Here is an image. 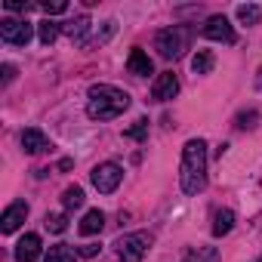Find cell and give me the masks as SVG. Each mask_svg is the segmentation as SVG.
Returning a JSON list of instances; mask_svg holds the SVG:
<instances>
[{
    "label": "cell",
    "mask_w": 262,
    "mask_h": 262,
    "mask_svg": "<svg viewBox=\"0 0 262 262\" xmlns=\"http://www.w3.org/2000/svg\"><path fill=\"white\" fill-rule=\"evenodd\" d=\"M179 182L185 194H198L207 185V142L204 139H188L182 148V167H179Z\"/></svg>",
    "instance_id": "6da1fadb"
},
{
    "label": "cell",
    "mask_w": 262,
    "mask_h": 262,
    "mask_svg": "<svg viewBox=\"0 0 262 262\" xmlns=\"http://www.w3.org/2000/svg\"><path fill=\"white\" fill-rule=\"evenodd\" d=\"M176 93H179L176 74H173V71L158 74V80H155V86H151V99H155V102H170V99H176Z\"/></svg>",
    "instance_id": "ba28073f"
},
{
    "label": "cell",
    "mask_w": 262,
    "mask_h": 262,
    "mask_svg": "<svg viewBox=\"0 0 262 262\" xmlns=\"http://www.w3.org/2000/svg\"><path fill=\"white\" fill-rule=\"evenodd\" d=\"M62 207H65V210H77V207H83V188H77V185L65 188V191H62Z\"/></svg>",
    "instance_id": "e0dca14e"
},
{
    "label": "cell",
    "mask_w": 262,
    "mask_h": 262,
    "mask_svg": "<svg viewBox=\"0 0 262 262\" xmlns=\"http://www.w3.org/2000/svg\"><path fill=\"white\" fill-rule=\"evenodd\" d=\"M120 179H123V170H120L117 164H99V167L93 170V185H96L102 194H111V191L120 185Z\"/></svg>",
    "instance_id": "8992f818"
},
{
    "label": "cell",
    "mask_w": 262,
    "mask_h": 262,
    "mask_svg": "<svg viewBox=\"0 0 262 262\" xmlns=\"http://www.w3.org/2000/svg\"><path fill=\"white\" fill-rule=\"evenodd\" d=\"M256 120H259V114H256V111L237 114V129H253V126H256Z\"/></svg>",
    "instance_id": "d4e9b609"
},
{
    "label": "cell",
    "mask_w": 262,
    "mask_h": 262,
    "mask_svg": "<svg viewBox=\"0 0 262 262\" xmlns=\"http://www.w3.org/2000/svg\"><path fill=\"white\" fill-rule=\"evenodd\" d=\"M102 225H105V213H102V210H90V213L80 219L77 231L90 237V234H99V231H102Z\"/></svg>",
    "instance_id": "4fadbf2b"
},
{
    "label": "cell",
    "mask_w": 262,
    "mask_h": 262,
    "mask_svg": "<svg viewBox=\"0 0 262 262\" xmlns=\"http://www.w3.org/2000/svg\"><path fill=\"white\" fill-rule=\"evenodd\" d=\"M10 13H28L31 10V4H28V0H25V4H22V0H7V4H4Z\"/></svg>",
    "instance_id": "484cf974"
},
{
    "label": "cell",
    "mask_w": 262,
    "mask_h": 262,
    "mask_svg": "<svg viewBox=\"0 0 262 262\" xmlns=\"http://www.w3.org/2000/svg\"><path fill=\"white\" fill-rule=\"evenodd\" d=\"M231 228H234V213H231V210H219V213L213 216V234L222 237V234H228Z\"/></svg>",
    "instance_id": "5bb4252c"
},
{
    "label": "cell",
    "mask_w": 262,
    "mask_h": 262,
    "mask_svg": "<svg viewBox=\"0 0 262 262\" xmlns=\"http://www.w3.org/2000/svg\"><path fill=\"white\" fill-rule=\"evenodd\" d=\"M25 216H28V204H25V201L10 204L7 213H4V219H0V222H4V225H0V228H4V234H13V231L25 222Z\"/></svg>",
    "instance_id": "9c48e42d"
},
{
    "label": "cell",
    "mask_w": 262,
    "mask_h": 262,
    "mask_svg": "<svg viewBox=\"0 0 262 262\" xmlns=\"http://www.w3.org/2000/svg\"><path fill=\"white\" fill-rule=\"evenodd\" d=\"M13 77H16V68L13 65H4V83H10Z\"/></svg>",
    "instance_id": "83f0119b"
},
{
    "label": "cell",
    "mask_w": 262,
    "mask_h": 262,
    "mask_svg": "<svg viewBox=\"0 0 262 262\" xmlns=\"http://www.w3.org/2000/svg\"><path fill=\"white\" fill-rule=\"evenodd\" d=\"M191 37H194V31H191L188 25H173V28H164V31H158V37H155V47H158V53H161L164 59H179V56L188 50Z\"/></svg>",
    "instance_id": "3957f363"
},
{
    "label": "cell",
    "mask_w": 262,
    "mask_h": 262,
    "mask_svg": "<svg viewBox=\"0 0 262 262\" xmlns=\"http://www.w3.org/2000/svg\"><path fill=\"white\" fill-rule=\"evenodd\" d=\"M40 256V237L37 234H25L16 244V262H34Z\"/></svg>",
    "instance_id": "30bf717a"
},
{
    "label": "cell",
    "mask_w": 262,
    "mask_h": 262,
    "mask_svg": "<svg viewBox=\"0 0 262 262\" xmlns=\"http://www.w3.org/2000/svg\"><path fill=\"white\" fill-rule=\"evenodd\" d=\"M253 262H262V256H259V259H253Z\"/></svg>",
    "instance_id": "f1b7e54d"
},
{
    "label": "cell",
    "mask_w": 262,
    "mask_h": 262,
    "mask_svg": "<svg viewBox=\"0 0 262 262\" xmlns=\"http://www.w3.org/2000/svg\"><path fill=\"white\" fill-rule=\"evenodd\" d=\"M22 148H25L28 155H40V151H47V148H50V139L40 133L37 126H28L25 133H22Z\"/></svg>",
    "instance_id": "8fae6325"
},
{
    "label": "cell",
    "mask_w": 262,
    "mask_h": 262,
    "mask_svg": "<svg viewBox=\"0 0 262 262\" xmlns=\"http://www.w3.org/2000/svg\"><path fill=\"white\" fill-rule=\"evenodd\" d=\"M185 262H219V253L216 247H198L185 256Z\"/></svg>",
    "instance_id": "ffe728a7"
},
{
    "label": "cell",
    "mask_w": 262,
    "mask_h": 262,
    "mask_svg": "<svg viewBox=\"0 0 262 262\" xmlns=\"http://www.w3.org/2000/svg\"><path fill=\"white\" fill-rule=\"evenodd\" d=\"M129 108V96L111 83H96L90 86V102H86V114L93 120H114L117 114H123Z\"/></svg>",
    "instance_id": "7a4b0ae2"
},
{
    "label": "cell",
    "mask_w": 262,
    "mask_h": 262,
    "mask_svg": "<svg viewBox=\"0 0 262 262\" xmlns=\"http://www.w3.org/2000/svg\"><path fill=\"white\" fill-rule=\"evenodd\" d=\"M43 262H74V250L68 244H56V247H50Z\"/></svg>",
    "instance_id": "ac0fdd59"
},
{
    "label": "cell",
    "mask_w": 262,
    "mask_h": 262,
    "mask_svg": "<svg viewBox=\"0 0 262 262\" xmlns=\"http://www.w3.org/2000/svg\"><path fill=\"white\" fill-rule=\"evenodd\" d=\"M126 71L136 74V77H145V74L155 71V65H151V59H148L142 50H129V56H126Z\"/></svg>",
    "instance_id": "7c38bea8"
},
{
    "label": "cell",
    "mask_w": 262,
    "mask_h": 262,
    "mask_svg": "<svg viewBox=\"0 0 262 262\" xmlns=\"http://www.w3.org/2000/svg\"><path fill=\"white\" fill-rule=\"evenodd\" d=\"M204 37L219 40V43H234V40H237V34H234V28L228 25L225 16H210L207 25H204Z\"/></svg>",
    "instance_id": "52a82bcc"
},
{
    "label": "cell",
    "mask_w": 262,
    "mask_h": 262,
    "mask_svg": "<svg viewBox=\"0 0 262 262\" xmlns=\"http://www.w3.org/2000/svg\"><path fill=\"white\" fill-rule=\"evenodd\" d=\"M237 19H241L244 25H259L262 10H259L256 4H244V7H237Z\"/></svg>",
    "instance_id": "d6986e66"
},
{
    "label": "cell",
    "mask_w": 262,
    "mask_h": 262,
    "mask_svg": "<svg viewBox=\"0 0 262 262\" xmlns=\"http://www.w3.org/2000/svg\"><path fill=\"white\" fill-rule=\"evenodd\" d=\"M40 10H43L47 16H59V13H65V10H68V0H43Z\"/></svg>",
    "instance_id": "cb8c5ba5"
},
{
    "label": "cell",
    "mask_w": 262,
    "mask_h": 262,
    "mask_svg": "<svg viewBox=\"0 0 262 262\" xmlns=\"http://www.w3.org/2000/svg\"><path fill=\"white\" fill-rule=\"evenodd\" d=\"M148 250H151V234L148 231H133V234H123L117 241L120 262H142Z\"/></svg>",
    "instance_id": "277c9868"
},
{
    "label": "cell",
    "mask_w": 262,
    "mask_h": 262,
    "mask_svg": "<svg viewBox=\"0 0 262 262\" xmlns=\"http://www.w3.org/2000/svg\"><path fill=\"white\" fill-rule=\"evenodd\" d=\"M99 250H102L99 244H83V247H80V256H86V259H90V256H96Z\"/></svg>",
    "instance_id": "4316f807"
},
{
    "label": "cell",
    "mask_w": 262,
    "mask_h": 262,
    "mask_svg": "<svg viewBox=\"0 0 262 262\" xmlns=\"http://www.w3.org/2000/svg\"><path fill=\"white\" fill-rule=\"evenodd\" d=\"M123 136H126V139H139V142L148 139V120H136V126H129Z\"/></svg>",
    "instance_id": "603a6c76"
},
{
    "label": "cell",
    "mask_w": 262,
    "mask_h": 262,
    "mask_svg": "<svg viewBox=\"0 0 262 262\" xmlns=\"http://www.w3.org/2000/svg\"><path fill=\"white\" fill-rule=\"evenodd\" d=\"M34 34V25L31 22H19V19H4L0 22V37H4V43H13V47H25Z\"/></svg>",
    "instance_id": "5b68a950"
},
{
    "label": "cell",
    "mask_w": 262,
    "mask_h": 262,
    "mask_svg": "<svg viewBox=\"0 0 262 262\" xmlns=\"http://www.w3.org/2000/svg\"><path fill=\"white\" fill-rule=\"evenodd\" d=\"M213 65H216V59H213V53H210V50H198V53H194V59H191L194 74H210V71H213Z\"/></svg>",
    "instance_id": "9a60e30c"
},
{
    "label": "cell",
    "mask_w": 262,
    "mask_h": 262,
    "mask_svg": "<svg viewBox=\"0 0 262 262\" xmlns=\"http://www.w3.org/2000/svg\"><path fill=\"white\" fill-rule=\"evenodd\" d=\"M65 31H68V37H71V40H77V43H80V40H83V34L90 31V19H86V16H77L74 22H68V25H65Z\"/></svg>",
    "instance_id": "2e32d148"
},
{
    "label": "cell",
    "mask_w": 262,
    "mask_h": 262,
    "mask_svg": "<svg viewBox=\"0 0 262 262\" xmlns=\"http://www.w3.org/2000/svg\"><path fill=\"white\" fill-rule=\"evenodd\" d=\"M37 34H40V43H47V47H50V43L59 37V22H53V19L40 22V31H37Z\"/></svg>",
    "instance_id": "44dd1931"
},
{
    "label": "cell",
    "mask_w": 262,
    "mask_h": 262,
    "mask_svg": "<svg viewBox=\"0 0 262 262\" xmlns=\"http://www.w3.org/2000/svg\"><path fill=\"white\" fill-rule=\"evenodd\" d=\"M47 228H50L53 234H62V231L68 228V216H65V213H53V216H47Z\"/></svg>",
    "instance_id": "7402d4cb"
}]
</instances>
